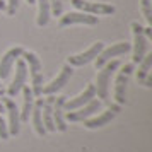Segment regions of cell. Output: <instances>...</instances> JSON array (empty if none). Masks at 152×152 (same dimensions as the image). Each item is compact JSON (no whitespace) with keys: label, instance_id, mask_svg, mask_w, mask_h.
Returning <instances> with one entry per match:
<instances>
[{"label":"cell","instance_id":"cell-7","mask_svg":"<svg viewBox=\"0 0 152 152\" xmlns=\"http://www.w3.org/2000/svg\"><path fill=\"white\" fill-rule=\"evenodd\" d=\"M72 74H74L72 67H70L69 63H65V65L62 67V70H60V74H58V75H56L50 84L43 86L41 96H43V94H45V96H51V94H56L58 91H62L63 87H65V84H67V82L70 80Z\"/></svg>","mask_w":152,"mask_h":152},{"label":"cell","instance_id":"cell-8","mask_svg":"<svg viewBox=\"0 0 152 152\" xmlns=\"http://www.w3.org/2000/svg\"><path fill=\"white\" fill-rule=\"evenodd\" d=\"M132 50V43H116L110 48L101 50V53L96 56V69H101L106 62H110L113 56H120V55H126L128 51Z\"/></svg>","mask_w":152,"mask_h":152},{"label":"cell","instance_id":"cell-12","mask_svg":"<svg viewBox=\"0 0 152 152\" xmlns=\"http://www.w3.org/2000/svg\"><path fill=\"white\" fill-rule=\"evenodd\" d=\"M120 110H121V106H120V104H113V106H110V110H108V111H103L101 115H97V116H94V118H87V120L84 121V126H86V128H89V130L101 128V126H104V125L110 123L111 120L120 113Z\"/></svg>","mask_w":152,"mask_h":152},{"label":"cell","instance_id":"cell-5","mask_svg":"<svg viewBox=\"0 0 152 152\" xmlns=\"http://www.w3.org/2000/svg\"><path fill=\"white\" fill-rule=\"evenodd\" d=\"M132 72H133V63H126V65H123V69L120 70V74L116 77V84H115V101L120 106L125 104V101H126V86H128Z\"/></svg>","mask_w":152,"mask_h":152},{"label":"cell","instance_id":"cell-20","mask_svg":"<svg viewBox=\"0 0 152 152\" xmlns=\"http://www.w3.org/2000/svg\"><path fill=\"white\" fill-rule=\"evenodd\" d=\"M22 94H24V103H22V111L21 113V121H29V115H31V111H33V106H34V94H33V91L29 86H24L22 87Z\"/></svg>","mask_w":152,"mask_h":152},{"label":"cell","instance_id":"cell-16","mask_svg":"<svg viewBox=\"0 0 152 152\" xmlns=\"http://www.w3.org/2000/svg\"><path fill=\"white\" fill-rule=\"evenodd\" d=\"M138 65H140V67H138V74H137V82L145 86V87H152V75H151L152 53H147Z\"/></svg>","mask_w":152,"mask_h":152},{"label":"cell","instance_id":"cell-24","mask_svg":"<svg viewBox=\"0 0 152 152\" xmlns=\"http://www.w3.org/2000/svg\"><path fill=\"white\" fill-rule=\"evenodd\" d=\"M17 7H19V0H7L5 2V10L9 15H15Z\"/></svg>","mask_w":152,"mask_h":152},{"label":"cell","instance_id":"cell-13","mask_svg":"<svg viewBox=\"0 0 152 152\" xmlns=\"http://www.w3.org/2000/svg\"><path fill=\"white\" fill-rule=\"evenodd\" d=\"M22 51H24V48H21V46H14L9 51H5V55L0 60V80H5L10 75V70L14 67V63L17 62V58H21Z\"/></svg>","mask_w":152,"mask_h":152},{"label":"cell","instance_id":"cell-27","mask_svg":"<svg viewBox=\"0 0 152 152\" xmlns=\"http://www.w3.org/2000/svg\"><path fill=\"white\" fill-rule=\"evenodd\" d=\"M0 10H5V0H0Z\"/></svg>","mask_w":152,"mask_h":152},{"label":"cell","instance_id":"cell-25","mask_svg":"<svg viewBox=\"0 0 152 152\" xmlns=\"http://www.w3.org/2000/svg\"><path fill=\"white\" fill-rule=\"evenodd\" d=\"M0 138L2 140H7L9 138V128H7V123H5V120H4L2 115H0Z\"/></svg>","mask_w":152,"mask_h":152},{"label":"cell","instance_id":"cell-9","mask_svg":"<svg viewBox=\"0 0 152 152\" xmlns=\"http://www.w3.org/2000/svg\"><path fill=\"white\" fill-rule=\"evenodd\" d=\"M2 103H4V108L9 115V135H17L21 130V113L17 110V104L12 101V97H2Z\"/></svg>","mask_w":152,"mask_h":152},{"label":"cell","instance_id":"cell-26","mask_svg":"<svg viewBox=\"0 0 152 152\" xmlns=\"http://www.w3.org/2000/svg\"><path fill=\"white\" fill-rule=\"evenodd\" d=\"M144 36L147 38V39H152V29H151V26L144 28Z\"/></svg>","mask_w":152,"mask_h":152},{"label":"cell","instance_id":"cell-1","mask_svg":"<svg viewBox=\"0 0 152 152\" xmlns=\"http://www.w3.org/2000/svg\"><path fill=\"white\" fill-rule=\"evenodd\" d=\"M21 56L29 65V74H31V82H33L31 84V91H33L34 97H39L43 91V80H45L41 60H39V56L36 55L34 51H26V50L22 51Z\"/></svg>","mask_w":152,"mask_h":152},{"label":"cell","instance_id":"cell-19","mask_svg":"<svg viewBox=\"0 0 152 152\" xmlns=\"http://www.w3.org/2000/svg\"><path fill=\"white\" fill-rule=\"evenodd\" d=\"M41 110H43V97H38V99H34V106H33V111H31V118H33L34 132L39 135V137H45L46 130H45V125H43Z\"/></svg>","mask_w":152,"mask_h":152},{"label":"cell","instance_id":"cell-6","mask_svg":"<svg viewBox=\"0 0 152 152\" xmlns=\"http://www.w3.org/2000/svg\"><path fill=\"white\" fill-rule=\"evenodd\" d=\"M26 80H28V63H26V60L21 56V58H17L14 80H12V84L9 86V89H7L9 97H15L17 96V94L21 92V89L26 86Z\"/></svg>","mask_w":152,"mask_h":152},{"label":"cell","instance_id":"cell-15","mask_svg":"<svg viewBox=\"0 0 152 152\" xmlns=\"http://www.w3.org/2000/svg\"><path fill=\"white\" fill-rule=\"evenodd\" d=\"M99 108H101V101L99 99H92L91 103H87L86 106H82V108H79V110L75 111H67V120L69 121H86L87 118H91L96 111H99Z\"/></svg>","mask_w":152,"mask_h":152},{"label":"cell","instance_id":"cell-28","mask_svg":"<svg viewBox=\"0 0 152 152\" xmlns=\"http://www.w3.org/2000/svg\"><path fill=\"white\" fill-rule=\"evenodd\" d=\"M4 94H5V89H4L2 84H0V97H4Z\"/></svg>","mask_w":152,"mask_h":152},{"label":"cell","instance_id":"cell-29","mask_svg":"<svg viewBox=\"0 0 152 152\" xmlns=\"http://www.w3.org/2000/svg\"><path fill=\"white\" fill-rule=\"evenodd\" d=\"M4 111H5V108H4V103L0 101V113H4Z\"/></svg>","mask_w":152,"mask_h":152},{"label":"cell","instance_id":"cell-14","mask_svg":"<svg viewBox=\"0 0 152 152\" xmlns=\"http://www.w3.org/2000/svg\"><path fill=\"white\" fill-rule=\"evenodd\" d=\"M74 24H84V26H96L97 24V17L96 15L86 14V12H69L60 17V26H74Z\"/></svg>","mask_w":152,"mask_h":152},{"label":"cell","instance_id":"cell-23","mask_svg":"<svg viewBox=\"0 0 152 152\" xmlns=\"http://www.w3.org/2000/svg\"><path fill=\"white\" fill-rule=\"evenodd\" d=\"M50 9L55 15H62V10H63L62 0H50Z\"/></svg>","mask_w":152,"mask_h":152},{"label":"cell","instance_id":"cell-11","mask_svg":"<svg viewBox=\"0 0 152 152\" xmlns=\"http://www.w3.org/2000/svg\"><path fill=\"white\" fill-rule=\"evenodd\" d=\"M94 97H96V87H94V84H89L79 96L72 97L70 101H65L63 111H75V110H79V108L86 106L87 103H91Z\"/></svg>","mask_w":152,"mask_h":152},{"label":"cell","instance_id":"cell-4","mask_svg":"<svg viewBox=\"0 0 152 152\" xmlns=\"http://www.w3.org/2000/svg\"><path fill=\"white\" fill-rule=\"evenodd\" d=\"M132 31H133V63H140L149 51V39L144 36V26H140L137 21L132 22Z\"/></svg>","mask_w":152,"mask_h":152},{"label":"cell","instance_id":"cell-21","mask_svg":"<svg viewBox=\"0 0 152 152\" xmlns=\"http://www.w3.org/2000/svg\"><path fill=\"white\" fill-rule=\"evenodd\" d=\"M38 2V5H39V10H38V19H36V24L43 28V26H46L50 21V12H51V9H50V0H36Z\"/></svg>","mask_w":152,"mask_h":152},{"label":"cell","instance_id":"cell-10","mask_svg":"<svg viewBox=\"0 0 152 152\" xmlns=\"http://www.w3.org/2000/svg\"><path fill=\"white\" fill-rule=\"evenodd\" d=\"M103 48L104 46H103L101 41L94 43L92 46H89V48L86 50V51H82V53H77V55L69 56V65L70 67H82V65H87L89 62L96 60V56L101 53Z\"/></svg>","mask_w":152,"mask_h":152},{"label":"cell","instance_id":"cell-22","mask_svg":"<svg viewBox=\"0 0 152 152\" xmlns=\"http://www.w3.org/2000/svg\"><path fill=\"white\" fill-rule=\"evenodd\" d=\"M140 7H142V14H144L145 22L149 26H152V0H142Z\"/></svg>","mask_w":152,"mask_h":152},{"label":"cell","instance_id":"cell-30","mask_svg":"<svg viewBox=\"0 0 152 152\" xmlns=\"http://www.w3.org/2000/svg\"><path fill=\"white\" fill-rule=\"evenodd\" d=\"M28 4L31 5V4H36V0H28Z\"/></svg>","mask_w":152,"mask_h":152},{"label":"cell","instance_id":"cell-3","mask_svg":"<svg viewBox=\"0 0 152 152\" xmlns=\"http://www.w3.org/2000/svg\"><path fill=\"white\" fill-rule=\"evenodd\" d=\"M70 4L86 14L91 15H111L115 14V5L111 4H103V2H91V0H70Z\"/></svg>","mask_w":152,"mask_h":152},{"label":"cell","instance_id":"cell-18","mask_svg":"<svg viewBox=\"0 0 152 152\" xmlns=\"http://www.w3.org/2000/svg\"><path fill=\"white\" fill-rule=\"evenodd\" d=\"M55 94L46 96V99L43 101V110H41V116H43V125L46 132H56L55 130V123H53V103H55Z\"/></svg>","mask_w":152,"mask_h":152},{"label":"cell","instance_id":"cell-17","mask_svg":"<svg viewBox=\"0 0 152 152\" xmlns=\"http://www.w3.org/2000/svg\"><path fill=\"white\" fill-rule=\"evenodd\" d=\"M65 101H67V96H56L55 103H53V123H55V130L58 132L67 130V123H65V116H63Z\"/></svg>","mask_w":152,"mask_h":152},{"label":"cell","instance_id":"cell-2","mask_svg":"<svg viewBox=\"0 0 152 152\" xmlns=\"http://www.w3.org/2000/svg\"><path fill=\"white\" fill-rule=\"evenodd\" d=\"M120 65H121L120 60H110V62L104 63L103 67H101V70L97 72L94 87H96V96L101 97L99 101H108V97H110V80H111V75L115 74V70H116Z\"/></svg>","mask_w":152,"mask_h":152}]
</instances>
